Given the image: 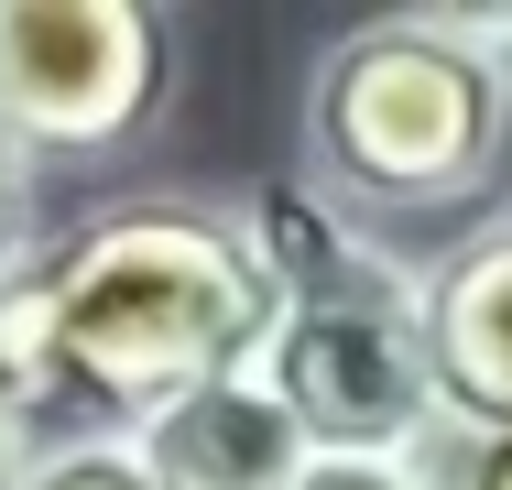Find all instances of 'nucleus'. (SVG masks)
<instances>
[{"mask_svg": "<svg viewBox=\"0 0 512 490\" xmlns=\"http://www.w3.org/2000/svg\"><path fill=\"white\" fill-rule=\"evenodd\" d=\"M284 294L251 240V207L218 196H131L0 284V360L22 371L44 436H142L186 392L262 360Z\"/></svg>", "mask_w": 512, "mask_h": 490, "instance_id": "obj_1", "label": "nucleus"}, {"mask_svg": "<svg viewBox=\"0 0 512 490\" xmlns=\"http://www.w3.org/2000/svg\"><path fill=\"white\" fill-rule=\"evenodd\" d=\"M306 164L295 186L371 240L447 229L469 240L512 175V88L480 11H382L306 66Z\"/></svg>", "mask_w": 512, "mask_h": 490, "instance_id": "obj_2", "label": "nucleus"}, {"mask_svg": "<svg viewBox=\"0 0 512 490\" xmlns=\"http://www.w3.org/2000/svg\"><path fill=\"white\" fill-rule=\"evenodd\" d=\"M240 207L273 262V294H284L251 371L284 392L316 458H425L447 436L436 349H425V262L349 229L338 207H316L295 175L251 186Z\"/></svg>", "mask_w": 512, "mask_h": 490, "instance_id": "obj_3", "label": "nucleus"}, {"mask_svg": "<svg viewBox=\"0 0 512 490\" xmlns=\"http://www.w3.org/2000/svg\"><path fill=\"white\" fill-rule=\"evenodd\" d=\"M175 88V22L142 0H0V131L33 164L120 153Z\"/></svg>", "mask_w": 512, "mask_h": 490, "instance_id": "obj_4", "label": "nucleus"}, {"mask_svg": "<svg viewBox=\"0 0 512 490\" xmlns=\"http://www.w3.org/2000/svg\"><path fill=\"white\" fill-rule=\"evenodd\" d=\"M425 349H436L447 436L512 425V218L502 207L425 262Z\"/></svg>", "mask_w": 512, "mask_h": 490, "instance_id": "obj_5", "label": "nucleus"}, {"mask_svg": "<svg viewBox=\"0 0 512 490\" xmlns=\"http://www.w3.org/2000/svg\"><path fill=\"white\" fill-rule=\"evenodd\" d=\"M131 447L164 490H306V469H316V436L284 414V392L262 371H229V382L186 392Z\"/></svg>", "mask_w": 512, "mask_h": 490, "instance_id": "obj_6", "label": "nucleus"}, {"mask_svg": "<svg viewBox=\"0 0 512 490\" xmlns=\"http://www.w3.org/2000/svg\"><path fill=\"white\" fill-rule=\"evenodd\" d=\"M22 490H164V480L142 469L131 436H44L33 469H22Z\"/></svg>", "mask_w": 512, "mask_h": 490, "instance_id": "obj_7", "label": "nucleus"}, {"mask_svg": "<svg viewBox=\"0 0 512 490\" xmlns=\"http://www.w3.org/2000/svg\"><path fill=\"white\" fill-rule=\"evenodd\" d=\"M33 251H44V164L0 131V284H11Z\"/></svg>", "mask_w": 512, "mask_h": 490, "instance_id": "obj_8", "label": "nucleus"}, {"mask_svg": "<svg viewBox=\"0 0 512 490\" xmlns=\"http://www.w3.org/2000/svg\"><path fill=\"white\" fill-rule=\"evenodd\" d=\"M306 490H447V469H436V447L425 458H316Z\"/></svg>", "mask_w": 512, "mask_h": 490, "instance_id": "obj_9", "label": "nucleus"}, {"mask_svg": "<svg viewBox=\"0 0 512 490\" xmlns=\"http://www.w3.org/2000/svg\"><path fill=\"white\" fill-rule=\"evenodd\" d=\"M436 469H447V490H512V425H491V436H436Z\"/></svg>", "mask_w": 512, "mask_h": 490, "instance_id": "obj_10", "label": "nucleus"}, {"mask_svg": "<svg viewBox=\"0 0 512 490\" xmlns=\"http://www.w3.org/2000/svg\"><path fill=\"white\" fill-rule=\"evenodd\" d=\"M33 447H44V414H33V392H22V371L0 360V490H22V469H33Z\"/></svg>", "mask_w": 512, "mask_h": 490, "instance_id": "obj_11", "label": "nucleus"}, {"mask_svg": "<svg viewBox=\"0 0 512 490\" xmlns=\"http://www.w3.org/2000/svg\"><path fill=\"white\" fill-rule=\"evenodd\" d=\"M480 44H491V66H502V88H512V11H480Z\"/></svg>", "mask_w": 512, "mask_h": 490, "instance_id": "obj_12", "label": "nucleus"}, {"mask_svg": "<svg viewBox=\"0 0 512 490\" xmlns=\"http://www.w3.org/2000/svg\"><path fill=\"white\" fill-rule=\"evenodd\" d=\"M502 218H512V207H502Z\"/></svg>", "mask_w": 512, "mask_h": 490, "instance_id": "obj_13", "label": "nucleus"}]
</instances>
